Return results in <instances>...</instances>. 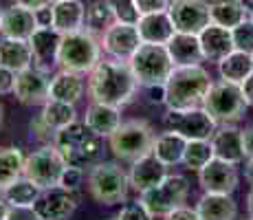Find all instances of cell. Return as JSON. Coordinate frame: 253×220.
<instances>
[{
  "label": "cell",
  "instance_id": "obj_39",
  "mask_svg": "<svg viewBox=\"0 0 253 220\" xmlns=\"http://www.w3.org/2000/svg\"><path fill=\"white\" fill-rule=\"evenodd\" d=\"M117 218H119V220H154V216L148 212V209H145V205L141 203V200L121 207V212H119V216H117Z\"/></svg>",
  "mask_w": 253,
  "mask_h": 220
},
{
  "label": "cell",
  "instance_id": "obj_22",
  "mask_svg": "<svg viewBox=\"0 0 253 220\" xmlns=\"http://www.w3.org/2000/svg\"><path fill=\"white\" fill-rule=\"evenodd\" d=\"M62 42V33L55 29H38L31 36V51H33V64L42 71H51V66L57 64V48Z\"/></svg>",
  "mask_w": 253,
  "mask_h": 220
},
{
  "label": "cell",
  "instance_id": "obj_26",
  "mask_svg": "<svg viewBox=\"0 0 253 220\" xmlns=\"http://www.w3.org/2000/svg\"><path fill=\"white\" fill-rule=\"evenodd\" d=\"M196 214L201 220H236L238 207L236 200L231 198V194H209L198 200Z\"/></svg>",
  "mask_w": 253,
  "mask_h": 220
},
{
  "label": "cell",
  "instance_id": "obj_17",
  "mask_svg": "<svg viewBox=\"0 0 253 220\" xmlns=\"http://www.w3.org/2000/svg\"><path fill=\"white\" fill-rule=\"evenodd\" d=\"M36 11L27 9L22 4L13 2L9 9L2 11L0 18V36L2 38H16V40H31V36L38 31Z\"/></svg>",
  "mask_w": 253,
  "mask_h": 220
},
{
  "label": "cell",
  "instance_id": "obj_8",
  "mask_svg": "<svg viewBox=\"0 0 253 220\" xmlns=\"http://www.w3.org/2000/svg\"><path fill=\"white\" fill-rule=\"evenodd\" d=\"M154 132L148 121H126L108 136V145L113 154L121 161H137L141 156L150 154L154 148Z\"/></svg>",
  "mask_w": 253,
  "mask_h": 220
},
{
  "label": "cell",
  "instance_id": "obj_19",
  "mask_svg": "<svg viewBox=\"0 0 253 220\" xmlns=\"http://www.w3.org/2000/svg\"><path fill=\"white\" fill-rule=\"evenodd\" d=\"M213 145V154L216 159L229 161V163H240L245 156V141H242V130H238L236 126L231 124H220L213 132L211 139Z\"/></svg>",
  "mask_w": 253,
  "mask_h": 220
},
{
  "label": "cell",
  "instance_id": "obj_1",
  "mask_svg": "<svg viewBox=\"0 0 253 220\" xmlns=\"http://www.w3.org/2000/svg\"><path fill=\"white\" fill-rule=\"evenodd\" d=\"M86 88H88L92 101L124 108L126 104L132 101L139 82L130 62H119L108 57V60H99V64L88 73Z\"/></svg>",
  "mask_w": 253,
  "mask_h": 220
},
{
  "label": "cell",
  "instance_id": "obj_37",
  "mask_svg": "<svg viewBox=\"0 0 253 220\" xmlns=\"http://www.w3.org/2000/svg\"><path fill=\"white\" fill-rule=\"evenodd\" d=\"M110 13H113L115 22H126V24H137L141 13L137 9L134 0H106Z\"/></svg>",
  "mask_w": 253,
  "mask_h": 220
},
{
  "label": "cell",
  "instance_id": "obj_29",
  "mask_svg": "<svg viewBox=\"0 0 253 220\" xmlns=\"http://www.w3.org/2000/svg\"><path fill=\"white\" fill-rule=\"evenodd\" d=\"M209 11H211V22L220 24L225 29L238 27V24L245 22L251 16L245 0H211Z\"/></svg>",
  "mask_w": 253,
  "mask_h": 220
},
{
  "label": "cell",
  "instance_id": "obj_33",
  "mask_svg": "<svg viewBox=\"0 0 253 220\" xmlns=\"http://www.w3.org/2000/svg\"><path fill=\"white\" fill-rule=\"evenodd\" d=\"M42 192H44V189H42L40 185H36L31 178H27V176L22 174L20 178H16L4 189L2 198L7 200L9 205H27V207H33V205L38 203V198L42 196Z\"/></svg>",
  "mask_w": 253,
  "mask_h": 220
},
{
  "label": "cell",
  "instance_id": "obj_11",
  "mask_svg": "<svg viewBox=\"0 0 253 220\" xmlns=\"http://www.w3.org/2000/svg\"><path fill=\"white\" fill-rule=\"evenodd\" d=\"M64 168L66 161L62 159V154L57 152V148L53 143L42 145L40 150H36L33 154H29L24 159V176L31 178L36 185H40L42 189L57 187Z\"/></svg>",
  "mask_w": 253,
  "mask_h": 220
},
{
  "label": "cell",
  "instance_id": "obj_57",
  "mask_svg": "<svg viewBox=\"0 0 253 220\" xmlns=\"http://www.w3.org/2000/svg\"><path fill=\"white\" fill-rule=\"evenodd\" d=\"M249 220H253V218H251V216H249Z\"/></svg>",
  "mask_w": 253,
  "mask_h": 220
},
{
  "label": "cell",
  "instance_id": "obj_41",
  "mask_svg": "<svg viewBox=\"0 0 253 220\" xmlns=\"http://www.w3.org/2000/svg\"><path fill=\"white\" fill-rule=\"evenodd\" d=\"M4 220H42L36 207H27V205H9V212Z\"/></svg>",
  "mask_w": 253,
  "mask_h": 220
},
{
  "label": "cell",
  "instance_id": "obj_51",
  "mask_svg": "<svg viewBox=\"0 0 253 220\" xmlns=\"http://www.w3.org/2000/svg\"><path fill=\"white\" fill-rule=\"evenodd\" d=\"M247 209H249V216L253 218V187H251L249 196H247Z\"/></svg>",
  "mask_w": 253,
  "mask_h": 220
},
{
  "label": "cell",
  "instance_id": "obj_38",
  "mask_svg": "<svg viewBox=\"0 0 253 220\" xmlns=\"http://www.w3.org/2000/svg\"><path fill=\"white\" fill-rule=\"evenodd\" d=\"M231 36H233V46H236V51L253 55V20L251 18H247L245 22L233 27Z\"/></svg>",
  "mask_w": 253,
  "mask_h": 220
},
{
  "label": "cell",
  "instance_id": "obj_34",
  "mask_svg": "<svg viewBox=\"0 0 253 220\" xmlns=\"http://www.w3.org/2000/svg\"><path fill=\"white\" fill-rule=\"evenodd\" d=\"M24 174V156L18 148H0V194Z\"/></svg>",
  "mask_w": 253,
  "mask_h": 220
},
{
  "label": "cell",
  "instance_id": "obj_32",
  "mask_svg": "<svg viewBox=\"0 0 253 220\" xmlns=\"http://www.w3.org/2000/svg\"><path fill=\"white\" fill-rule=\"evenodd\" d=\"M40 117L48 128L57 132V130L66 128V126L75 124L77 110H75V104H66V101H57V99H46L44 104H42Z\"/></svg>",
  "mask_w": 253,
  "mask_h": 220
},
{
  "label": "cell",
  "instance_id": "obj_54",
  "mask_svg": "<svg viewBox=\"0 0 253 220\" xmlns=\"http://www.w3.org/2000/svg\"><path fill=\"white\" fill-rule=\"evenodd\" d=\"M53 2H60V0H51V4H53Z\"/></svg>",
  "mask_w": 253,
  "mask_h": 220
},
{
  "label": "cell",
  "instance_id": "obj_3",
  "mask_svg": "<svg viewBox=\"0 0 253 220\" xmlns=\"http://www.w3.org/2000/svg\"><path fill=\"white\" fill-rule=\"evenodd\" d=\"M99 139L101 136L97 132H92L86 121H75V124L55 132L53 145L62 154V159L66 161V165L86 170V168H92L97 156H99V150H101Z\"/></svg>",
  "mask_w": 253,
  "mask_h": 220
},
{
  "label": "cell",
  "instance_id": "obj_6",
  "mask_svg": "<svg viewBox=\"0 0 253 220\" xmlns=\"http://www.w3.org/2000/svg\"><path fill=\"white\" fill-rule=\"evenodd\" d=\"M134 75H137L139 86L152 88V86H165L168 77L174 71V62L168 53L165 44H148L141 42V46L130 57Z\"/></svg>",
  "mask_w": 253,
  "mask_h": 220
},
{
  "label": "cell",
  "instance_id": "obj_55",
  "mask_svg": "<svg viewBox=\"0 0 253 220\" xmlns=\"http://www.w3.org/2000/svg\"><path fill=\"white\" fill-rule=\"evenodd\" d=\"M0 18H2V9H0Z\"/></svg>",
  "mask_w": 253,
  "mask_h": 220
},
{
  "label": "cell",
  "instance_id": "obj_50",
  "mask_svg": "<svg viewBox=\"0 0 253 220\" xmlns=\"http://www.w3.org/2000/svg\"><path fill=\"white\" fill-rule=\"evenodd\" d=\"M7 212H9V203L4 198H0V220L7 218Z\"/></svg>",
  "mask_w": 253,
  "mask_h": 220
},
{
  "label": "cell",
  "instance_id": "obj_31",
  "mask_svg": "<svg viewBox=\"0 0 253 220\" xmlns=\"http://www.w3.org/2000/svg\"><path fill=\"white\" fill-rule=\"evenodd\" d=\"M218 73H220L222 80L233 82V84H242L253 73V55L242 51H233L225 60L218 62Z\"/></svg>",
  "mask_w": 253,
  "mask_h": 220
},
{
  "label": "cell",
  "instance_id": "obj_44",
  "mask_svg": "<svg viewBox=\"0 0 253 220\" xmlns=\"http://www.w3.org/2000/svg\"><path fill=\"white\" fill-rule=\"evenodd\" d=\"M36 20H38V27L40 29H51L53 27V4L36 9Z\"/></svg>",
  "mask_w": 253,
  "mask_h": 220
},
{
  "label": "cell",
  "instance_id": "obj_46",
  "mask_svg": "<svg viewBox=\"0 0 253 220\" xmlns=\"http://www.w3.org/2000/svg\"><path fill=\"white\" fill-rule=\"evenodd\" d=\"M242 141H245V156L251 159L253 156V126L242 132Z\"/></svg>",
  "mask_w": 253,
  "mask_h": 220
},
{
  "label": "cell",
  "instance_id": "obj_47",
  "mask_svg": "<svg viewBox=\"0 0 253 220\" xmlns=\"http://www.w3.org/2000/svg\"><path fill=\"white\" fill-rule=\"evenodd\" d=\"M13 2H18V4H22V7H27V9H40V7H46V4H51V0H13Z\"/></svg>",
  "mask_w": 253,
  "mask_h": 220
},
{
  "label": "cell",
  "instance_id": "obj_40",
  "mask_svg": "<svg viewBox=\"0 0 253 220\" xmlns=\"http://www.w3.org/2000/svg\"><path fill=\"white\" fill-rule=\"evenodd\" d=\"M84 183V170L82 168H73V165H66L64 172H62V178H60V187L64 189H80V185Z\"/></svg>",
  "mask_w": 253,
  "mask_h": 220
},
{
  "label": "cell",
  "instance_id": "obj_23",
  "mask_svg": "<svg viewBox=\"0 0 253 220\" xmlns=\"http://www.w3.org/2000/svg\"><path fill=\"white\" fill-rule=\"evenodd\" d=\"M86 27V4L84 0H60L53 2V29L62 36L80 31Z\"/></svg>",
  "mask_w": 253,
  "mask_h": 220
},
{
  "label": "cell",
  "instance_id": "obj_20",
  "mask_svg": "<svg viewBox=\"0 0 253 220\" xmlns=\"http://www.w3.org/2000/svg\"><path fill=\"white\" fill-rule=\"evenodd\" d=\"M198 38H201L203 55H205V60H209V62H220V60H225L229 53L236 51L231 29H225V27H220V24L211 22L209 27H205L198 33Z\"/></svg>",
  "mask_w": 253,
  "mask_h": 220
},
{
  "label": "cell",
  "instance_id": "obj_43",
  "mask_svg": "<svg viewBox=\"0 0 253 220\" xmlns=\"http://www.w3.org/2000/svg\"><path fill=\"white\" fill-rule=\"evenodd\" d=\"M16 71L7 66H0V95H7V92H13V86H16Z\"/></svg>",
  "mask_w": 253,
  "mask_h": 220
},
{
  "label": "cell",
  "instance_id": "obj_48",
  "mask_svg": "<svg viewBox=\"0 0 253 220\" xmlns=\"http://www.w3.org/2000/svg\"><path fill=\"white\" fill-rule=\"evenodd\" d=\"M242 90H245V97L249 101V106H253V73L242 82Z\"/></svg>",
  "mask_w": 253,
  "mask_h": 220
},
{
  "label": "cell",
  "instance_id": "obj_2",
  "mask_svg": "<svg viewBox=\"0 0 253 220\" xmlns=\"http://www.w3.org/2000/svg\"><path fill=\"white\" fill-rule=\"evenodd\" d=\"M211 77L201 64H189V66H174L172 75L168 77L163 90L165 99L163 104L172 110L183 108H196L203 106L205 95L211 88Z\"/></svg>",
  "mask_w": 253,
  "mask_h": 220
},
{
  "label": "cell",
  "instance_id": "obj_7",
  "mask_svg": "<svg viewBox=\"0 0 253 220\" xmlns=\"http://www.w3.org/2000/svg\"><path fill=\"white\" fill-rule=\"evenodd\" d=\"M203 108L220 126V124H233V121L242 119L247 108H249V101L245 97L242 84L220 80V82H213L211 88H209L205 101H203Z\"/></svg>",
  "mask_w": 253,
  "mask_h": 220
},
{
  "label": "cell",
  "instance_id": "obj_42",
  "mask_svg": "<svg viewBox=\"0 0 253 220\" xmlns=\"http://www.w3.org/2000/svg\"><path fill=\"white\" fill-rule=\"evenodd\" d=\"M137 2V9L141 16L145 13H159V11H168L172 0H134Z\"/></svg>",
  "mask_w": 253,
  "mask_h": 220
},
{
  "label": "cell",
  "instance_id": "obj_10",
  "mask_svg": "<svg viewBox=\"0 0 253 220\" xmlns=\"http://www.w3.org/2000/svg\"><path fill=\"white\" fill-rule=\"evenodd\" d=\"M165 128L178 132L181 136H185L187 141H198V139H211L216 132L218 124L213 121V117L203 108H183V110H172L168 108L163 117Z\"/></svg>",
  "mask_w": 253,
  "mask_h": 220
},
{
  "label": "cell",
  "instance_id": "obj_25",
  "mask_svg": "<svg viewBox=\"0 0 253 220\" xmlns=\"http://www.w3.org/2000/svg\"><path fill=\"white\" fill-rule=\"evenodd\" d=\"M84 121L90 126L92 132H97V134L104 136V139H108V136L124 124V121H121V108L108 106V104H99V101H92L88 108H86Z\"/></svg>",
  "mask_w": 253,
  "mask_h": 220
},
{
  "label": "cell",
  "instance_id": "obj_12",
  "mask_svg": "<svg viewBox=\"0 0 253 220\" xmlns=\"http://www.w3.org/2000/svg\"><path fill=\"white\" fill-rule=\"evenodd\" d=\"M141 46V36L137 24L113 22L101 36V48L108 57L119 62H130L134 51Z\"/></svg>",
  "mask_w": 253,
  "mask_h": 220
},
{
  "label": "cell",
  "instance_id": "obj_13",
  "mask_svg": "<svg viewBox=\"0 0 253 220\" xmlns=\"http://www.w3.org/2000/svg\"><path fill=\"white\" fill-rule=\"evenodd\" d=\"M169 16L174 20V27L181 33H198L211 24V11L207 0H172Z\"/></svg>",
  "mask_w": 253,
  "mask_h": 220
},
{
  "label": "cell",
  "instance_id": "obj_24",
  "mask_svg": "<svg viewBox=\"0 0 253 220\" xmlns=\"http://www.w3.org/2000/svg\"><path fill=\"white\" fill-rule=\"evenodd\" d=\"M168 53L172 57L174 66H189V64H201L205 60L203 55V46H201V38L194 33H181L176 31L174 38L168 44Z\"/></svg>",
  "mask_w": 253,
  "mask_h": 220
},
{
  "label": "cell",
  "instance_id": "obj_15",
  "mask_svg": "<svg viewBox=\"0 0 253 220\" xmlns=\"http://www.w3.org/2000/svg\"><path fill=\"white\" fill-rule=\"evenodd\" d=\"M198 180H201L203 192L209 194H233L238 187V170L236 163L222 161L213 156L205 168L198 172Z\"/></svg>",
  "mask_w": 253,
  "mask_h": 220
},
{
  "label": "cell",
  "instance_id": "obj_21",
  "mask_svg": "<svg viewBox=\"0 0 253 220\" xmlns=\"http://www.w3.org/2000/svg\"><path fill=\"white\" fill-rule=\"evenodd\" d=\"M141 42L148 44H168L176 33L174 20L169 11H159V13H145L137 22Z\"/></svg>",
  "mask_w": 253,
  "mask_h": 220
},
{
  "label": "cell",
  "instance_id": "obj_30",
  "mask_svg": "<svg viewBox=\"0 0 253 220\" xmlns=\"http://www.w3.org/2000/svg\"><path fill=\"white\" fill-rule=\"evenodd\" d=\"M185 148H187V139L181 136L178 132L168 130V132H161V134L154 139L152 152L159 161H163L168 168H172V165H176V163H183Z\"/></svg>",
  "mask_w": 253,
  "mask_h": 220
},
{
  "label": "cell",
  "instance_id": "obj_18",
  "mask_svg": "<svg viewBox=\"0 0 253 220\" xmlns=\"http://www.w3.org/2000/svg\"><path fill=\"white\" fill-rule=\"evenodd\" d=\"M130 187H134L137 192H148V189L157 187L161 180H165L168 176V165L163 161H159L154 152L141 156V159L132 161V168H130Z\"/></svg>",
  "mask_w": 253,
  "mask_h": 220
},
{
  "label": "cell",
  "instance_id": "obj_4",
  "mask_svg": "<svg viewBox=\"0 0 253 220\" xmlns=\"http://www.w3.org/2000/svg\"><path fill=\"white\" fill-rule=\"evenodd\" d=\"M101 60V42L95 38L90 29H80L62 36L60 48H57V66L62 71H73L80 75L88 73L99 64Z\"/></svg>",
  "mask_w": 253,
  "mask_h": 220
},
{
  "label": "cell",
  "instance_id": "obj_9",
  "mask_svg": "<svg viewBox=\"0 0 253 220\" xmlns=\"http://www.w3.org/2000/svg\"><path fill=\"white\" fill-rule=\"evenodd\" d=\"M187 194H189L187 178L181 174H168L165 180H161L157 187L148 189V192H141L139 200L145 205V209H148L154 218L157 216L165 218L169 212L183 207Z\"/></svg>",
  "mask_w": 253,
  "mask_h": 220
},
{
  "label": "cell",
  "instance_id": "obj_49",
  "mask_svg": "<svg viewBox=\"0 0 253 220\" xmlns=\"http://www.w3.org/2000/svg\"><path fill=\"white\" fill-rule=\"evenodd\" d=\"M245 176H247V180L253 185V156L249 161H247V168H245Z\"/></svg>",
  "mask_w": 253,
  "mask_h": 220
},
{
  "label": "cell",
  "instance_id": "obj_27",
  "mask_svg": "<svg viewBox=\"0 0 253 220\" xmlns=\"http://www.w3.org/2000/svg\"><path fill=\"white\" fill-rule=\"evenodd\" d=\"M0 66H7L16 73L33 66V51L29 40L2 38L0 40Z\"/></svg>",
  "mask_w": 253,
  "mask_h": 220
},
{
  "label": "cell",
  "instance_id": "obj_52",
  "mask_svg": "<svg viewBox=\"0 0 253 220\" xmlns=\"http://www.w3.org/2000/svg\"><path fill=\"white\" fill-rule=\"evenodd\" d=\"M0 126H2V104H0Z\"/></svg>",
  "mask_w": 253,
  "mask_h": 220
},
{
  "label": "cell",
  "instance_id": "obj_35",
  "mask_svg": "<svg viewBox=\"0 0 253 220\" xmlns=\"http://www.w3.org/2000/svg\"><path fill=\"white\" fill-rule=\"evenodd\" d=\"M213 156L216 154H213V145L209 139L187 141V148H185V154H183V163H185V168L194 170V172H201Z\"/></svg>",
  "mask_w": 253,
  "mask_h": 220
},
{
  "label": "cell",
  "instance_id": "obj_53",
  "mask_svg": "<svg viewBox=\"0 0 253 220\" xmlns=\"http://www.w3.org/2000/svg\"><path fill=\"white\" fill-rule=\"evenodd\" d=\"M249 13H251V20H253V0H251V7H249Z\"/></svg>",
  "mask_w": 253,
  "mask_h": 220
},
{
  "label": "cell",
  "instance_id": "obj_28",
  "mask_svg": "<svg viewBox=\"0 0 253 220\" xmlns=\"http://www.w3.org/2000/svg\"><path fill=\"white\" fill-rule=\"evenodd\" d=\"M84 95V80L80 73L73 71H60L57 75L51 77V86H48V99L66 101V104H75L80 97Z\"/></svg>",
  "mask_w": 253,
  "mask_h": 220
},
{
  "label": "cell",
  "instance_id": "obj_45",
  "mask_svg": "<svg viewBox=\"0 0 253 220\" xmlns=\"http://www.w3.org/2000/svg\"><path fill=\"white\" fill-rule=\"evenodd\" d=\"M165 220H201V216L196 214V209H189V207H178L174 209V212H169Z\"/></svg>",
  "mask_w": 253,
  "mask_h": 220
},
{
  "label": "cell",
  "instance_id": "obj_36",
  "mask_svg": "<svg viewBox=\"0 0 253 220\" xmlns=\"http://www.w3.org/2000/svg\"><path fill=\"white\" fill-rule=\"evenodd\" d=\"M113 22H115V18H113V13H110L108 4H106V0H92L88 7H86V27H88L92 33L95 31L104 33Z\"/></svg>",
  "mask_w": 253,
  "mask_h": 220
},
{
  "label": "cell",
  "instance_id": "obj_16",
  "mask_svg": "<svg viewBox=\"0 0 253 220\" xmlns=\"http://www.w3.org/2000/svg\"><path fill=\"white\" fill-rule=\"evenodd\" d=\"M33 207L42 220H69L77 209V196L73 189H64L57 185V187L44 189Z\"/></svg>",
  "mask_w": 253,
  "mask_h": 220
},
{
  "label": "cell",
  "instance_id": "obj_56",
  "mask_svg": "<svg viewBox=\"0 0 253 220\" xmlns=\"http://www.w3.org/2000/svg\"><path fill=\"white\" fill-rule=\"evenodd\" d=\"M108 220H119V218H108Z\"/></svg>",
  "mask_w": 253,
  "mask_h": 220
},
{
  "label": "cell",
  "instance_id": "obj_5",
  "mask_svg": "<svg viewBox=\"0 0 253 220\" xmlns=\"http://www.w3.org/2000/svg\"><path fill=\"white\" fill-rule=\"evenodd\" d=\"M90 196L101 205H119L128 198L130 176L115 161H101L88 170L86 176Z\"/></svg>",
  "mask_w": 253,
  "mask_h": 220
},
{
  "label": "cell",
  "instance_id": "obj_14",
  "mask_svg": "<svg viewBox=\"0 0 253 220\" xmlns=\"http://www.w3.org/2000/svg\"><path fill=\"white\" fill-rule=\"evenodd\" d=\"M48 86H51L48 71H42V68H38L33 64L16 75L13 95H16V99L20 104H27V106L44 104L48 99Z\"/></svg>",
  "mask_w": 253,
  "mask_h": 220
}]
</instances>
